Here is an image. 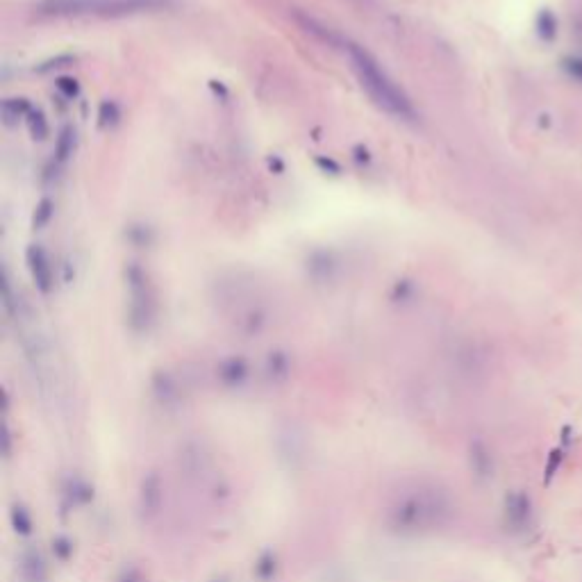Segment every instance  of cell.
<instances>
[{
    "mask_svg": "<svg viewBox=\"0 0 582 582\" xmlns=\"http://www.w3.org/2000/svg\"><path fill=\"white\" fill-rule=\"evenodd\" d=\"M10 517H12V526H14V530H17L19 535L28 537L30 532H32V517H30V514H28L25 507L14 505Z\"/></svg>",
    "mask_w": 582,
    "mask_h": 582,
    "instance_id": "cell-16",
    "label": "cell"
},
{
    "mask_svg": "<svg viewBox=\"0 0 582 582\" xmlns=\"http://www.w3.org/2000/svg\"><path fill=\"white\" fill-rule=\"evenodd\" d=\"M73 148H76V132L73 128H62L59 130V137L55 141V160L57 164H64L66 160L73 155Z\"/></svg>",
    "mask_w": 582,
    "mask_h": 582,
    "instance_id": "cell-11",
    "label": "cell"
},
{
    "mask_svg": "<svg viewBox=\"0 0 582 582\" xmlns=\"http://www.w3.org/2000/svg\"><path fill=\"white\" fill-rule=\"evenodd\" d=\"M505 521L514 532H524L532 521V503L524 491H512L505 498Z\"/></svg>",
    "mask_w": 582,
    "mask_h": 582,
    "instance_id": "cell-5",
    "label": "cell"
},
{
    "mask_svg": "<svg viewBox=\"0 0 582 582\" xmlns=\"http://www.w3.org/2000/svg\"><path fill=\"white\" fill-rule=\"evenodd\" d=\"M535 32L539 36V41L543 43H553L557 39V32H559V23H557V17L550 10H541L537 14L535 19Z\"/></svg>",
    "mask_w": 582,
    "mask_h": 582,
    "instance_id": "cell-10",
    "label": "cell"
},
{
    "mask_svg": "<svg viewBox=\"0 0 582 582\" xmlns=\"http://www.w3.org/2000/svg\"><path fill=\"white\" fill-rule=\"evenodd\" d=\"M173 5V0H39L34 5L36 17L48 19H80L103 17L118 19L144 12H160Z\"/></svg>",
    "mask_w": 582,
    "mask_h": 582,
    "instance_id": "cell-2",
    "label": "cell"
},
{
    "mask_svg": "<svg viewBox=\"0 0 582 582\" xmlns=\"http://www.w3.org/2000/svg\"><path fill=\"white\" fill-rule=\"evenodd\" d=\"M219 376L226 385L239 387L246 382V378H248V364H246V360H241V357H230V360L221 362Z\"/></svg>",
    "mask_w": 582,
    "mask_h": 582,
    "instance_id": "cell-8",
    "label": "cell"
},
{
    "mask_svg": "<svg viewBox=\"0 0 582 582\" xmlns=\"http://www.w3.org/2000/svg\"><path fill=\"white\" fill-rule=\"evenodd\" d=\"M0 114H3L5 125H17L19 121H23V118L32 114V107H30L28 98H5L3 105H0Z\"/></svg>",
    "mask_w": 582,
    "mask_h": 582,
    "instance_id": "cell-9",
    "label": "cell"
},
{
    "mask_svg": "<svg viewBox=\"0 0 582 582\" xmlns=\"http://www.w3.org/2000/svg\"><path fill=\"white\" fill-rule=\"evenodd\" d=\"M125 278H128V287H130V323L134 330H146L153 319V301L151 294H148V278L137 264H132L125 271Z\"/></svg>",
    "mask_w": 582,
    "mask_h": 582,
    "instance_id": "cell-3",
    "label": "cell"
},
{
    "mask_svg": "<svg viewBox=\"0 0 582 582\" xmlns=\"http://www.w3.org/2000/svg\"><path fill=\"white\" fill-rule=\"evenodd\" d=\"M25 262L30 268V275H32V280H34L36 291L48 296L55 287V273H53V264H50L46 248L39 244H32L25 252Z\"/></svg>",
    "mask_w": 582,
    "mask_h": 582,
    "instance_id": "cell-4",
    "label": "cell"
},
{
    "mask_svg": "<svg viewBox=\"0 0 582 582\" xmlns=\"http://www.w3.org/2000/svg\"><path fill=\"white\" fill-rule=\"evenodd\" d=\"M571 444H573V428H571V425H564V428H562V435H559V449L569 451Z\"/></svg>",
    "mask_w": 582,
    "mask_h": 582,
    "instance_id": "cell-25",
    "label": "cell"
},
{
    "mask_svg": "<svg viewBox=\"0 0 582 582\" xmlns=\"http://www.w3.org/2000/svg\"><path fill=\"white\" fill-rule=\"evenodd\" d=\"M355 160H357V162H369L371 158H369V151H367V148L357 146V148H355Z\"/></svg>",
    "mask_w": 582,
    "mask_h": 582,
    "instance_id": "cell-26",
    "label": "cell"
},
{
    "mask_svg": "<svg viewBox=\"0 0 582 582\" xmlns=\"http://www.w3.org/2000/svg\"><path fill=\"white\" fill-rule=\"evenodd\" d=\"M55 87H57V91L62 94L64 98H69V100H73L80 94V85H78L76 78H57Z\"/></svg>",
    "mask_w": 582,
    "mask_h": 582,
    "instance_id": "cell-20",
    "label": "cell"
},
{
    "mask_svg": "<svg viewBox=\"0 0 582 582\" xmlns=\"http://www.w3.org/2000/svg\"><path fill=\"white\" fill-rule=\"evenodd\" d=\"M346 50H348L350 64H353V69L357 73V80H360L364 91L369 94V98L382 111H387V114L402 118V121H414L416 111H414L412 100H409L407 94L391 80L389 73L380 66L378 59L364 46L353 43V41L348 43Z\"/></svg>",
    "mask_w": 582,
    "mask_h": 582,
    "instance_id": "cell-1",
    "label": "cell"
},
{
    "mask_svg": "<svg viewBox=\"0 0 582 582\" xmlns=\"http://www.w3.org/2000/svg\"><path fill=\"white\" fill-rule=\"evenodd\" d=\"M25 121H28V130H30V134H32V139L43 141L48 137V121H46V114H43L41 109H32V114H30Z\"/></svg>",
    "mask_w": 582,
    "mask_h": 582,
    "instance_id": "cell-14",
    "label": "cell"
},
{
    "mask_svg": "<svg viewBox=\"0 0 582 582\" xmlns=\"http://www.w3.org/2000/svg\"><path fill=\"white\" fill-rule=\"evenodd\" d=\"M121 121V107L116 100H103L98 107V125L100 128H114Z\"/></svg>",
    "mask_w": 582,
    "mask_h": 582,
    "instance_id": "cell-13",
    "label": "cell"
},
{
    "mask_svg": "<svg viewBox=\"0 0 582 582\" xmlns=\"http://www.w3.org/2000/svg\"><path fill=\"white\" fill-rule=\"evenodd\" d=\"M21 569L28 582H46V562L36 548H28L21 557Z\"/></svg>",
    "mask_w": 582,
    "mask_h": 582,
    "instance_id": "cell-7",
    "label": "cell"
},
{
    "mask_svg": "<svg viewBox=\"0 0 582 582\" xmlns=\"http://www.w3.org/2000/svg\"><path fill=\"white\" fill-rule=\"evenodd\" d=\"M471 464L475 468V473L482 475V477L491 475V471H494V462H491V455L487 453V449H484L482 444H473V449H471Z\"/></svg>",
    "mask_w": 582,
    "mask_h": 582,
    "instance_id": "cell-12",
    "label": "cell"
},
{
    "mask_svg": "<svg viewBox=\"0 0 582 582\" xmlns=\"http://www.w3.org/2000/svg\"><path fill=\"white\" fill-rule=\"evenodd\" d=\"M316 166L319 169H323V171H330L332 175H339L341 173V166L334 160L330 158H316Z\"/></svg>",
    "mask_w": 582,
    "mask_h": 582,
    "instance_id": "cell-23",
    "label": "cell"
},
{
    "mask_svg": "<svg viewBox=\"0 0 582 582\" xmlns=\"http://www.w3.org/2000/svg\"><path fill=\"white\" fill-rule=\"evenodd\" d=\"M562 69L571 80H576L582 85V57L578 55H566L562 57Z\"/></svg>",
    "mask_w": 582,
    "mask_h": 582,
    "instance_id": "cell-18",
    "label": "cell"
},
{
    "mask_svg": "<svg viewBox=\"0 0 582 582\" xmlns=\"http://www.w3.org/2000/svg\"><path fill=\"white\" fill-rule=\"evenodd\" d=\"M53 550H55V555L62 559V562H66L69 555L73 553V546H71V541L66 539V537H57V539H53Z\"/></svg>",
    "mask_w": 582,
    "mask_h": 582,
    "instance_id": "cell-22",
    "label": "cell"
},
{
    "mask_svg": "<svg viewBox=\"0 0 582 582\" xmlns=\"http://www.w3.org/2000/svg\"><path fill=\"white\" fill-rule=\"evenodd\" d=\"M268 371H271V376H273V371L280 373V376H285V373L289 371L287 357L282 353H271V357H268Z\"/></svg>",
    "mask_w": 582,
    "mask_h": 582,
    "instance_id": "cell-21",
    "label": "cell"
},
{
    "mask_svg": "<svg viewBox=\"0 0 582 582\" xmlns=\"http://www.w3.org/2000/svg\"><path fill=\"white\" fill-rule=\"evenodd\" d=\"M564 449H553L548 453V457H546V466H543V484H548L553 482V477L557 475V471H559V466H562V462H564Z\"/></svg>",
    "mask_w": 582,
    "mask_h": 582,
    "instance_id": "cell-15",
    "label": "cell"
},
{
    "mask_svg": "<svg viewBox=\"0 0 582 582\" xmlns=\"http://www.w3.org/2000/svg\"><path fill=\"white\" fill-rule=\"evenodd\" d=\"M128 239L134 246H137V248H141V246H148V244L153 241L151 228H148V226H132L128 230Z\"/></svg>",
    "mask_w": 582,
    "mask_h": 582,
    "instance_id": "cell-19",
    "label": "cell"
},
{
    "mask_svg": "<svg viewBox=\"0 0 582 582\" xmlns=\"http://www.w3.org/2000/svg\"><path fill=\"white\" fill-rule=\"evenodd\" d=\"M308 271L316 282H327V280L334 278V271H337V259H334L332 252L319 250L308 259Z\"/></svg>",
    "mask_w": 582,
    "mask_h": 582,
    "instance_id": "cell-6",
    "label": "cell"
},
{
    "mask_svg": "<svg viewBox=\"0 0 582 582\" xmlns=\"http://www.w3.org/2000/svg\"><path fill=\"white\" fill-rule=\"evenodd\" d=\"M53 214H55V205H53V200H48V198H43L39 205H36V210H34V216H32V228L34 230H43L50 223V219H53Z\"/></svg>",
    "mask_w": 582,
    "mask_h": 582,
    "instance_id": "cell-17",
    "label": "cell"
},
{
    "mask_svg": "<svg viewBox=\"0 0 582 582\" xmlns=\"http://www.w3.org/2000/svg\"><path fill=\"white\" fill-rule=\"evenodd\" d=\"M118 582H144V578H141V573L134 566H125L121 576H118Z\"/></svg>",
    "mask_w": 582,
    "mask_h": 582,
    "instance_id": "cell-24",
    "label": "cell"
}]
</instances>
